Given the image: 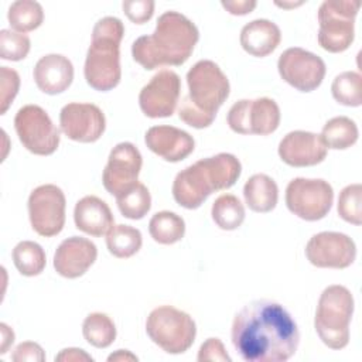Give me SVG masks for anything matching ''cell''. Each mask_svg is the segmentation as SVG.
I'll use <instances>...</instances> for the list:
<instances>
[{"instance_id": "obj_7", "label": "cell", "mask_w": 362, "mask_h": 362, "mask_svg": "<svg viewBox=\"0 0 362 362\" xmlns=\"http://www.w3.org/2000/svg\"><path fill=\"white\" fill-rule=\"evenodd\" d=\"M148 338L167 354H182L191 348L197 335L195 321L189 314L173 305L154 308L146 321Z\"/></svg>"}, {"instance_id": "obj_15", "label": "cell", "mask_w": 362, "mask_h": 362, "mask_svg": "<svg viewBox=\"0 0 362 362\" xmlns=\"http://www.w3.org/2000/svg\"><path fill=\"white\" fill-rule=\"evenodd\" d=\"M181 79L171 69L158 71L139 93L141 112L151 119L170 117L178 103Z\"/></svg>"}, {"instance_id": "obj_39", "label": "cell", "mask_w": 362, "mask_h": 362, "mask_svg": "<svg viewBox=\"0 0 362 362\" xmlns=\"http://www.w3.org/2000/svg\"><path fill=\"white\" fill-rule=\"evenodd\" d=\"M14 362H42L45 361V352L40 344L33 341L21 342L11 354Z\"/></svg>"}, {"instance_id": "obj_28", "label": "cell", "mask_w": 362, "mask_h": 362, "mask_svg": "<svg viewBox=\"0 0 362 362\" xmlns=\"http://www.w3.org/2000/svg\"><path fill=\"white\" fill-rule=\"evenodd\" d=\"M211 215L218 228L223 230H235L245 221V206L240 199L232 194L218 197L211 208Z\"/></svg>"}, {"instance_id": "obj_2", "label": "cell", "mask_w": 362, "mask_h": 362, "mask_svg": "<svg viewBox=\"0 0 362 362\" xmlns=\"http://www.w3.org/2000/svg\"><path fill=\"white\" fill-rule=\"evenodd\" d=\"M198 40L197 25L184 14L170 10L158 17L153 34L133 42L132 57L147 71L180 66L188 61Z\"/></svg>"}, {"instance_id": "obj_31", "label": "cell", "mask_w": 362, "mask_h": 362, "mask_svg": "<svg viewBox=\"0 0 362 362\" xmlns=\"http://www.w3.org/2000/svg\"><path fill=\"white\" fill-rule=\"evenodd\" d=\"M82 334L92 346L107 348L116 339V327L107 314L90 313L83 320Z\"/></svg>"}, {"instance_id": "obj_21", "label": "cell", "mask_w": 362, "mask_h": 362, "mask_svg": "<svg viewBox=\"0 0 362 362\" xmlns=\"http://www.w3.org/2000/svg\"><path fill=\"white\" fill-rule=\"evenodd\" d=\"M38 89L47 95H58L66 90L74 81V65L61 54L41 57L33 71Z\"/></svg>"}, {"instance_id": "obj_6", "label": "cell", "mask_w": 362, "mask_h": 362, "mask_svg": "<svg viewBox=\"0 0 362 362\" xmlns=\"http://www.w3.org/2000/svg\"><path fill=\"white\" fill-rule=\"evenodd\" d=\"M354 314V296L341 284L322 290L314 317L320 339L331 349H342L349 342V322Z\"/></svg>"}, {"instance_id": "obj_32", "label": "cell", "mask_w": 362, "mask_h": 362, "mask_svg": "<svg viewBox=\"0 0 362 362\" xmlns=\"http://www.w3.org/2000/svg\"><path fill=\"white\" fill-rule=\"evenodd\" d=\"M116 204L120 211V214L124 218L137 221L141 219L147 215V212L151 208V195L148 188L137 182L127 191L122 192L120 195L116 197Z\"/></svg>"}, {"instance_id": "obj_26", "label": "cell", "mask_w": 362, "mask_h": 362, "mask_svg": "<svg viewBox=\"0 0 362 362\" xmlns=\"http://www.w3.org/2000/svg\"><path fill=\"white\" fill-rule=\"evenodd\" d=\"M148 232L154 242L160 245H173L184 238L185 222L175 212L160 211L151 216Z\"/></svg>"}, {"instance_id": "obj_25", "label": "cell", "mask_w": 362, "mask_h": 362, "mask_svg": "<svg viewBox=\"0 0 362 362\" xmlns=\"http://www.w3.org/2000/svg\"><path fill=\"white\" fill-rule=\"evenodd\" d=\"M320 137L327 148L346 150L358 141L359 132L352 119L346 116H337L324 124Z\"/></svg>"}, {"instance_id": "obj_33", "label": "cell", "mask_w": 362, "mask_h": 362, "mask_svg": "<svg viewBox=\"0 0 362 362\" xmlns=\"http://www.w3.org/2000/svg\"><path fill=\"white\" fill-rule=\"evenodd\" d=\"M362 76L355 71H345L335 76L331 85L332 98L344 105L356 107L362 105Z\"/></svg>"}, {"instance_id": "obj_36", "label": "cell", "mask_w": 362, "mask_h": 362, "mask_svg": "<svg viewBox=\"0 0 362 362\" xmlns=\"http://www.w3.org/2000/svg\"><path fill=\"white\" fill-rule=\"evenodd\" d=\"M20 75L8 66H0V115H4L18 93Z\"/></svg>"}, {"instance_id": "obj_43", "label": "cell", "mask_w": 362, "mask_h": 362, "mask_svg": "<svg viewBox=\"0 0 362 362\" xmlns=\"http://www.w3.org/2000/svg\"><path fill=\"white\" fill-rule=\"evenodd\" d=\"M107 361L109 362H113V361H137V356L134 354H132L130 351H127V349H117L116 352H113L107 356Z\"/></svg>"}, {"instance_id": "obj_37", "label": "cell", "mask_w": 362, "mask_h": 362, "mask_svg": "<svg viewBox=\"0 0 362 362\" xmlns=\"http://www.w3.org/2000/svg\"><path fill=\"white\" fill-rule=\"evenodd\" d=\"M122 7L127 18L134 24L147 23L154 13V1L151 0H126Z\"/></svg>"}, {"instance_id": "obj_11", "label": "cell", "mask_w": 362, "mask_h": 362, "mask_svg": "<svg viewBox=\"0 0 362 362\" xmlns=\"http://www.w3.org/2000/svg\"><path fill=\"white\" fill-rule=\"evenodd\" d=\"M280 107L270 98L240 99L235 102L226 116V122L238 134L267 136L280 124Z\"/></svg>"}, {"instance_id": "obj_4", "label": "cell", "mask_w": 362, "mask_h": 362, "mask_svg": "<svg viewBox=\"0 0 362 362\" xmlns=\"http://www.w3.org/2000/svg\"><path fill=\"white\" fill-rule=\"evenodd\" d=\"M188 95L178 107L180 119L194 127H209L223 102L229 96L230 85L218 64L201 59L187 72Z\"/></svg>"}, {"instance_id": "obj_29", "label": "cell", "mask_w": 362, "mask_h": 362, "mask_svg": "<svg viewBox=\"0 0 362 362\" xmlns=\"http://www.w3.org/2000/svg\"><path fill=\"white\" fill-rule=\"evenodd\" d=\"M13 263L20 274L33 277L42 273L47 257L45 252L37 242L23 240L18 242L13 249Z\"/></svg>"}, {"instance_id": "obj_44", "label": "cell", "mask_w": 362, "mask_h": 362, "mask_svg": "<svg viewBox=\"0 0 362 362\" xmlns=\"http://www.w3.org/2000/svg\"><path fill=\"white\" fill-rule=\"evenodd\" d=\"M303 4V1H300V3H279V1H276V6H279V7H283V8H290V7H296V6H301Z\"/></svg>"}, {"instance_id": "obj_14", "label": "cell", "mask_w": 362, "mask_h": 362, "mask_svg": "<svg viewBox=\"0 0 362 362\" xmlns=\"http://www.w3.org/2000/svg\"><path fill=\"white\" fill-rule=\"evenodd\" d=\"M307 260L321 269H346L356 257L355 242L345 233L325 230L315 233L305 245Z\"/></svg>"}, {"instance_id": "obj_20", "label": "cell", "mask_w": 362, "mask_h": 362, "mask_svg": "<svg viewBox=\"0 0 362 362\" xmlns=\"http://www.w3.org/2000/svg\"><path fill=\"white\" fill-rule=\"evenodd\" d=\"M146 146L158 157L170 163L187 158L195 148L194 137L174 126H153L146 132Z\"/></svg>"}, {"instance_id": "obj_3", "label": "cell", "mask_w": 362, "mask_h": 362, "mask_svg": "<svg viewBox=\"0 0 362 362\" xmlns=\"http://www.w3.org/2000/svg\"><path fill=\"white\" fill-rule=\"evenodd\" d=\"M242 173V164L230 153L198 160L181 170L173 182V197L185 209H197L215 191L230 188Z\"/></svg>"}, {"instance_id": "obj_18", "label": "cell", "mask_w": 362, "mask_h": 362, "mask_svg": "<svg viewBox=\"0 0 362 362\" xmlns=\"http://www.w3.org/2000/svg\"><path fill=\"white\" fill-rule=\"evenodd\" d=\"M327 150L320 134L305 130L287 133L277 148L281 161L290 167L317 165L325 160Z\"/></svg>"}, {"instance_id": "obj_12", "label": "cell", "mask_w": 362, "mask_h": 362, "mask_svg": "<svg viewBox=\"0 0 362 362\" xmlns=\"http://www.w3.org/2000/svg\"><path fill=\"white\" fill-rule=\"evenodd\" d=\"M65 195L54 184L34 188L28 197V216L33 229L45 238L58 235L65 225Z\"/></svg>"}, {"instance_id": "obj_16", "label": "cell", "mask_w": 362, "mask_h": 362, "mask_svg": "<svg viewBox=\"0 0 362 362\" xmlns=\"http://www.w3.org/2000/svg\"><path fill=\"white\" fill-rule=\"evenodd\" d=\"M143 158L139 148L129 141L116 144L107 158V164L102 174L105 189L117 197L137 184Z\"/></svg>"}, {"instance_id": "obj_42", "label": "cell", "mask_w": 362, "mask_h": 362, "mask_svg": "<svg viewBox=\"0 0 362 362\" xmlns=\"http://www.w3.org/2000/svg\"><path fill=\"white\" fill-rule=\"evenodd\" d=\"M0 337H1V341H0V354L3 355V354H6V352L8 351V348L13 345V342H14V332H13V329H11L7 324L1 322V324H0Z\"/></svg>"}, {"instance_id": "obj_35", "label": "cell", "mask_w": 362, "mask_h": 362, "mask_svg": "<svg viewBox=\"0 0 362 362\" xmlns=\"http://www.w3.org/2000/svg\"><path fill=\"white\" fill-rule=\"evenodd\" d=\"M30 38L27 34L3 28L0 31V58L6 61H21L30 52Z\"/></svg>"}, {"instance_id": "obj_41", "label": "cell", "mask_w": 362, "mask_h": 362, "mask_svg": "<svg viewBox=\"0 0 362 362\" xmlns=\"http://www.w3.org/2000/svg\"><path fill=\"white\" fill-rule=\"evenodd\" d=\"M55 361H64V362H81V361H93L90 355H88L83 349L79 348H65L62 349L57 356Z\"/></svg>"}, {"instance_id": "obj_9", "label": "cell", "mask_w": 362, "mask_h": 362, "mask_svg": "<svg viewBox=\"0 0 362 362\" xmlns=\"http://www.w3.org/2000/svg\"><path fill=\"white\" fill-rule=\"evenodd\" d=\"M334 189L322 178H294L286 188V205L304 221H320L331 211Z\"/></svg>"}, {"instance_id": "obj_1", "label": "cell", "mask_w": 362, "mask_h": 362, "mask_svg": "<svg viewBox=\"0 0 362 362\" xmlns=\"http://www.w3.org/2000/svg\"><path fill=\"white\" fill-rule=\"evenodd\" d=\"M230 339L246 362H284L300 344V331L293 315L272 300L245 304L232 322Z\"/></svg>"}, {"instance_id": "obj_8", "label": "cell", "mask_w": 362, "mask_h": 362, "mask_svg": "<svg viewBox=\"0 0 362 362\" xmlns=\"http://www.w3.org/2000/svg\"><path fill=\"white\" fill-rule=\"evenodd\" d=\"M358 0H325L318 8V44L322 49L338 54L354 42Z\"/></svg>"}, {"instance_id": "obj_40", "label": "cell", "mask_w": 362, "mask_h": 362, "mask_svg": "<svg viewBox=\"0 0 362 362\" xmlns=\"http://www.w3.org/2000/svg\"><path fill=\"white\" fill-rule=\"evenodd\" d=\"M222 7L229 11L233 16H245L253 11V8L257 6L253 0H238V1H222Z\"/></svg>"}, {"instance_id": "obj_22", "label": "cell", "mask_w": 362, "mask_h": 362, "mask_svg": "<svg viewBox=\"0 0 362 362\" xmlns=\"http://www.w3.org/2000/svg\"><path fill=\"white\" fill-rule=\"evenodd\" d=\"M74 221L79 230L96 238L106 235L115 223L109 205L95 195H86L76 202Z\"/></svg>"}, {"instance_id": "obj_5", "label": "cell", "mask_w": 362, "mask_h": 362, "mask_svg": "<svg viewBox=\"0 0 362 362\" xmlns=\"http://www.w3.org/2000/svg\"><path fill=\"white\" fill-rule=\"evenodd\" d=\"M124 25L117 17L100 18L92 30V41L88 48L83 75L86 83L99 92L116 88L122 78L120 42Z\"/></svg>"}, {"instance_id": "obj_24", "label": "cell", "mask_w": 362, "mask_h": 362, "mask_svg": "<svg viewBox=\"0 0 362 362\" xmlns=\"http://www.w3.org/2000/svg\"><path fill=\"white\" fill-rule=\"evenodd\" d=\"M243 198L250 211L266 214L277 205L279 187L267 174H253L243 185Z\"/></svg>"}, {"instance_id": "obj_38", "label": "cell", "mask_w": 362, "mask_h": 362, "mask_svg": "<svg viewBox=\"0 0 362 362\" xmlns=\"http://www.w3.org/2000/svg\"><path fill=\"white\" fill-rule=\"evenodd\" d=\"M197 359L204 361H216V362H232V358L228 355L222 341L219 338H208L199 348Z\"/></svg>"}, {"instance_id": "obj_27", "label": "cell", "mask_w": 362, "mask_h": 362, "mask_svg": "<svg viewBox=\"0 0 362 362\" xmlns=\"http://www.w3.org/2000/svg\"><path fill=\"white\" fill-rule=\"evenodd\" d=\"M143 243L141 232L130 225H113L106 233V246L110 255L119 259H127L136 255Z\"/></svg>"}, {"instance_id": "obj_13", "label": "cell", "mask_w": 362, "mask_h": 362, "mask_svg": "<svg viewBox=\"0 0 362 362\" xmlns=\"http://www.w3.org/2000/svg\"><path fill=\"white\" fill-rule=\"evenodd\" d=\"M277 69L281 79L300 92L315 90L327 72L321 57L300 47L283 51L277 61Z\"/></svg>"}, {"instance_id": "obj_34", "label": "cell", "mask_w": 362, "mask_h": 362, "mask_svg": "<svg viewBox=\"0 0 362 362\" xmlns=\"http://www.w3.org/2000/svg\"><path fill=\"white\" fill-rule=\"evenodd\" d=\"M338 215L352 223L359 226L362 223V185L349 184L341 192L338 198Z\"/></svg>"}, {"instance_id": "obj_19", "label": "cell", "mask_w": 362, "mask_h": 362, "mask_svg": "<svg viewBox=\"0 0 362 362\" xmlns=\"http://www.w3.org/2000/svg\"><path fill=\"white\" fill-rule=\"evenodd\" d=\"M98 249L93 242L82 236H71L59 243L54 253V269L65 279L83 276L95 263Z\"/></svg>"}, {"instance_id": "obj_17", "label": "cell", "mask_w": 362, "mask_h": 362, "mask_svg": "<svg viewBox=\"0 0 362 362\" xmlns=\"http://www.w3.org/2000/svg\"><path fill=\"white\" fill-rule=\"evenodd\" d=\"M59 127L74 141L93 143L105 133L106 119L102 109L93 103L72 102L61 109Z\"/></svg>"}, {"instance_id": "obj_10", "label": "cell", "mask_w": 362, "mask_h": 362, "mask_svg": "<svg viewBox=\"0 0 362 362\" xmlns=\"http://www.w3.org/2000/svg\"><path fill=\"white\" fill-rule=\"evenodd\" d=\"M14 129L21 144L33 154L49 156L59 146V129L38 105L20 107L14 117Z\"/></svg>"}, {"instance_id": "obj_30", "label": "cell", "mask_w": 362, "mask_h": 362, "mask_svg": "<svg viewBox=\"0 0 362 362\" xmlns=\"http://www.w3.org/2000/svg\"><path fill=\"white\" fill-rule=\"evenodd\" d=\"M8 24L14 31L28 33L38 28L44 21L42 6L33 0H17L7 11Z\"/></svg>"}, {"instance_id": "obj_23", "label": "cell", "mask_w": 362, "mask_h": 362, "mask_svg": "<svg viewBox=\"0 0 362 362\" xmlns=\"http://www.w3.org/2000/svg\"><path fill=\"white\" fill-rule=\"evenodd\" d=\"M240 45L252 57L263 58L272 54L281 41L279 25L266 18L247 23L240 31Z\"/></svg>"}]
</instances>
